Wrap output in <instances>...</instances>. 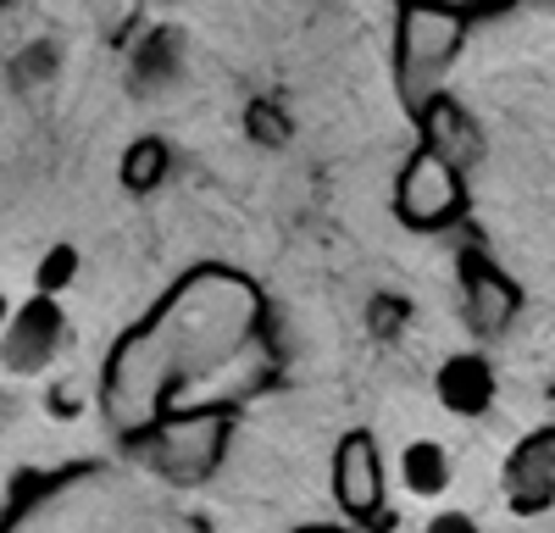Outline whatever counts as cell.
Masks as SVG:
<instances>
[{"instance_id":"obj_14","label":"cell","mask_w":555,"mask_h":533,"mask_svg":"<svg viewBox=\"0 0 555 533\" xmlns=\"http://www.w3.org/2000/svg\"><path fill=\"white\" fill-rule=\"evenodd\" d=\"M12 323V306H7V295H0V328H7Z\"/></svg>"},{"instance_id":"obj_2","label":"cell","mask_w":555,"mask_h":533,"mask_svg":"<svg viewBox=\"0 0 555 533\" xmlns=\"http://www.w3.org/2000/svg\"><path fill=\"white\" fill-rule=\"evenodd\" d=\"M461 211H467L461 167L450 156H439L434 145H416L400 167V184H395V217L416 234H434V229H450Z\"/></svg>"},{"instance_id":"obj_1","label":"cell","mask_w":555,"mask_h":533,"mask_svg":"<svg viewBox=\"0 0 555 533\" xmlns=\"http://www.w3.org/2000/svg\"><path fill=\"white\" fill-rule=\"evenodd\" d=\"M461 44H467V17L450 6H428L411 0L400 6V28H395V78H400V101L416 117L434 95H444V73L455 67Z\"/></svg>"},{"instance_id":"obj_8","label":"cell","mask_w":555,"mask_h":533,"mask_svg":"<svg viewBox=\"0 0 555 533\" xmlns=\"http://www.w3.org/2000/svg\"><path fill=\"white\" fill-rule=\"evenodd\" d=\"M450 478H455V467H450V456H444V444H439V439H411L405 451H400V483L411 489L416 500L444 495Z\"/></svg>"},{"instance_id":"obj_4","label":"cell","mask_w":555,"mask_h":533,"mask_svg":"<svg viewBox=\"0 0 555 533\" xmlns=\"http://www.w3.org/2000/svg\"><path fill=\"white\" fill-rule=\"evenodd\" d=\"M56 339H62L56 295H34L23 311H12V323H7V362H12L17 373H34L44 355H51Z\"/></svg>"},{"instance_id":"obj_6","label":"cell","mask_w":555,"mask_h":533,"mask_svg":"<svg viewBox=\"0 0 555 533\" xmlns=\"http://www.w3.org/2000/svg\"><path fill=\"white\" fill-rule=\"evenodd\" d=\"M512 489H517V495H512L517 511H539V506L555 500V428L550 433H533L522 451H517Z\"/></svg>"},{"instance_id":"obj_11","label":"cell","mask_w":555,"mask_h":533,"mask_svg":"<svg viewBox=\"0 0 555 533\" xmlns=\"http://www.w3.org/2000/svg\"><path fill=\"white\" fill-rule=\"evenodd\" d=\"M73 278H78V250L73 245H51L39 256V266H34V289L39 295H62Z\"/></svg>"},{"instance_id":"obj_9","label":"cell","mask_w":555,"mask_h":533,"mask_svg":"<svg viewBox=\"0 0 555 533\" xmlns=\"http://www.w3.org/2000/svg\"><path fill=\"white\" fill-rule=\"evenodd\" d=\"M467 300H473L478 328H505V317H512V306H517V295L505 289V278L489 273L478 256H467Z\"/></svg>"},{"instance_id":"obj_13","label":"cell","mask_w":555,"mask_h":533,"mask_svg":"<svg viewBox=\"0 0 555 533\" xmlns=\"http://www.w3.org/2000/svg\"><path fill=\"white\" fill-rule=\"evenodd\" d=\"M428 533H483L467 511H439L434 522H428Z\"/></svg>"},{"instance_id":"obj_10","label":"cell","mask_w":555,"mask_h":533,"mask_svg":"<svg viewBox=\"0 0 555 533\" xmlns=\"http://www.w3.org/2000/svg\"><path fill=\"white\" fill-rule=\"evenodd\" d=\"M167 167H172V151H167L162 140H133L128 156H122V190L151 195L162 178H167Z\"/></svg>"},{"instance_id":"obj_7","label":"cell","mask_w":555,"mask_h":533,"mask_svg":"<svg viewBox=\"0 0 555 533\" xmlns=\"http://www.w3.org/2000/svg\"><path fill=\"white\" fill-rule=\"evenodd\" d=\"M416 122H423V145H434V151H439V156H450L455 167L478 151L473 122L461 117V106H455V101H444V95H434L423 112H416Z\"/></svg>"},{"instance_id":"obj_3","label":"cell","mask_w":555,"mask_h":533,"mask_svg":"<svg viewBox=\"0 0 555 533\" xmlns=\"http://www.w3.org/2000/svg\"><path fill=\"white\" fill-rule=\"evenodd\" d=\"M334 500L345 506V517L366 522L384 511V461L373 433H345L339 456H334Z\"/></svg>"},{"instance_id":"obj_5","label":"cell","mask_w":555,"mask_h":533,"mask_svg":"<svg viewBox=\"0 0 555 533\" xmlns=\"http://www.w3.org/2000/svg\"><path fill=\"white\" fill-rule=\"evenodd\" d=\"M434 389H439V400H444V412H455V417H483L489 406H494V367L483 362V355H473V350H461V355H450V362L439 367V378H434Z\"/></svg>"},{"instance_id":"obj_12","label":"cell","mask_w":555,"mask_h":533,"mask_svg":"<svg viewBox=\"0 0 555 533\" xmlns=\"http://www.w3.org/2000/svg\"><path fill=\"white\" fill-rule=\"evenodd\" d=\"M245 122H250V140L256 145H289V122H284V112H278V106L256 101Z\"/></svg>"}]
</instances>
